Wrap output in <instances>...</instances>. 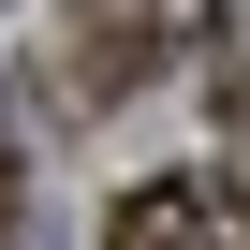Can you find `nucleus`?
<instances>
[{
    "label": "nucleus",
    "mask_w": 250,
    "mask_h": 250,
    "mask_svg": "<svg viewBox=\"0 0 250 250\" xmlns=\"http://www.w3.org/2000/svg\"><path fill=\"white\" fill-rule=\"evenodd\" d=\"M74 15H88L103 88H147V74H177V59H206V44H221L235 0H74Z\"/></svg>",
    "instance_id": "obj_1"
},
{
    "label": "nucleus",
    "mask_w": 250,
    "mask_h": 250,
    "mask_svg": "<svg viewBox=\"0 0 250 250\" xmlns=\"http://www.w3.org/2000/svg\"><path fill=\"white\" fill-rule=\"evenodd\" d=\"M103 250H250V206L221 177H133L103 221Z\"/></svg>",
    "instance_id": "obj_2"
}]
</instances>
